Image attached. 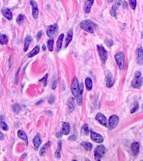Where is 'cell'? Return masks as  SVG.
<instances>
[{"instance_id":"cell-19","label":"cell","mask_w":143,"mask_h":161,"mask_svg":"<svg viewBox=\"0 0 143 161\" xmlns=\"http://www.w3.org/2000/svg\"><path fill=\"white\" fill-rule=\"evenodd\" d=\"M131 149L134 156H137L139 152V145L138 142H134L131 144Z\"/></svg>"},{"instance_id":"cell-5","label":"cell","mask_w":143,"mask_h":161,"mask_svg":"<svg viewBox=\"0 0 143 161\" xmlns=\"http://www.w3.org/2000/svg\"><path fill=\"white\" fill-rule=\"evenodd\" d=\"M97 49L101 61L103 64H105L108 56V51L106 50L103 46L100 45H97Z\"/></svg>"},{"instance_id":"cell-44","label":"cell","mask_w":143,"mask_h":161,"mask_svg":"<svg viewBox=\"0 0 143 161\" xmlns=\"http://www.w3.org/2000/svg\"><path fill=\"white\" fill-rule=\"evenodd\" d=\"M69 140H72V141H75L76 140V136L75 135H71L69 138Z\"/></svg>"},{"instance_id":"cell-47","label":"cell","mask_w":143,"mask_h":161,"mask_svg":"<svg viewBox=\"0 0 143 161\" xmlns=\"http://www.w3.org/2000/svg\"><path fill=\"white\" fill-rule=\"evenodd\" d=\"M4 138V135L0 132V140H3Z\"/></svg>"},{"instance_id":"cell-3","label":"cell","mask_w":143,"mask_h":161,"mask_svg":"<svg viewBox=\"0 0 143 161\" xmlns=\"http://www.w3.org/2000/svg\"><path fill=\"white\" fill-rule=\"evenodd\" d=\"M106 149L104 145H100L95 148L94 151V157L96 161H100L106 153Z\"/></svg>"},{"instance_id":"cell-33","label":"cell","mask_w":143,"mask_h":161,"mask_svg":"<svg viewBox=\"0 0 143 161\" xmlns=\"http://www.w3.org/2000/svg\"><path fill=\"white\" fill-rule=\"evenodd\" d=\"M25 21V17L23 14H20L16 19V22L18 25H21Z\"/></svg>"},{"instance_id":"cell-27","label":"cell","mask_w":143,"mask_h":161,"mask_svg":"<svg viewBox=\"0 0 143 161\" xmlns=\"http://www.w3.org/2000/svg\"><path fill=\"white\" fill-rule=\"evenodd\" d=\"M32 41V38L30 35H28L26 37L24 40V51H26L28 50L30 45Z\"/></svg>"},{"instance_id":"cell-4","label":"cell","mask_w":143,"mask_h":161,"mask_svg":"<svg viewBox=\"0 0 143 161\" xmlns=\"http://www.w3.org/2000/svg\"><path fill=\"white\" fill-rule=\"evenodd\" d=\"M70 131V124L67 122H63L61 125L60 130L56 133V136L57 138L62 137L63 135H67L69 134Z\"/></svg>"},{"instance_id":"cell-17","label":"cell","mask_w":143,"mask_h":161,"mask_svg":"<svg viewBox=\"0 0 143 161\" xmlns=\"http://www.w3.org/2000/svg\"><path fill=\"white\" fill-rule=\"evenodd\" d=\"M41 143H42V141L40 138V135L39 134H37L34 138L33 140V143L34 145V149L36 151L38 150Z\"/></svg>"},{"instance_id":"cell-13","label":"cell","mask_w":143,"mask_h":161,"mask_svg":"<svg viewBox=\"0 0 143 161\" xmlns=\"http://www.w3.org/2000/svg\"><path fill=\"white\" fill-rule=\"evenodd\" d=\"M122 0H116L115 4L113 5L110 10V14L113 17H116V11L119 7L121 5Z\"/></svg>"},{"instance_id":"cell-1","label":"cell","mask_w":143,"mask_h":161,"mask_svg":"<svg viewBox=\"0 0 143 161\" xmlns=\"http://www.w3.org/2000/svg\"><path fill=\"white\" fill-rule=\"evenodd\" d=\"M80 26L82 30L91 34H94L95 30L97 27V25L96 24L88 20L82 21Z\"/></svg>"},{"instance_id":"cell-52","label":"cell","mask_w":143,"mask_h":161,"mask_svg":"<svg viewBox=\"0 0 143 161\" xmlns=\"http://www.w3.org/2000/svg\"><path fill=\"white\" fill-rule=\"evenodd\" d=\"M142 108H143V104H142Z\"/></svg>"},{"instance_id":"cell-2","label":"cell","mask_w":143,"mask_h":161,"mask_svg":"<svg viewBox=\"0 0 143 161\" xmlns=\"http://www.w3.org/2000/svg\"><path fill=\"white\" fill-rule=\"evenodd\" d=\"M143 84V77L139 71H136L132 82V86L135 89H139Z\"/></svg>"},{"instance_id":"cell-20","label":"cell","mask_w":143,"mask_h":161,"mask_svg":"<svg viewBox=\"0 0 143 161\" xmlns=\"http://www.w3.org/2000/svg\"><path fill=\"white\" fill-rule=\"evenodd\" d=\"M64 38V34L62 33L59 35L56 43V50L57 52H59L62 48V43Z\"/></svg>"},{"instance_id":"cell-30","label":"cell","mask_w":143,"mask_h":161,"mask_svg":"<svg viewBox=\"0 0 143 161\" xmlns=\"http://www.w3.org/2000/svg\"><path fill=\"white\" fill-rule=\"evenodd\" d=\"M54 39L52 37L50 38L49 40H48L47 41V46L48 48V50L51 52L53 51V47H54Z\"/></svg>"},{"instance_id":"cell-10","label":"cell","mask_w":143,"mask_h":161,"mask_svg":"<svg viewBox=\"0 0 143 161\" xmlns=\"http://www.w3.org/2000/svg\"><path fill=\"white\" fill-rule=\"evenodd\" d=\"M95 120L98 121L101 125L107 128L108 127V121L106 116L101 112H98L95 117Z\"/></svg>"},{"instance_id":"cell-38","label":"cell","mask_w":143,"mask_h":161,"mask_svg":"<svg viewBox=\"0 0 143 161\" xmlns=\"http://www.w3.org/2000/svg\"><path fill=\"white\" fill-rule=\"evenodd\" d=\"M13 109L14 112H15L16 114H19V106L18 104H15L13 105Z\"/></svg>"},{"instance_id":"cell-50","label":"cell","mask_w":143,"mask_h":161,"mask_svg":"<svg viewBox=\"0 0 143 161\" xmlns=\"http://www.w3.org/2000/svg\"><path fill=\"white\" fill-rule=\"evenodd\" d=\"M10 67L11 66V58H9V66H10Z\"/></svg>"},{"instance_id":"cell-9","label":"cell","mask_w":143,"mask_h":161,"mask_svg":"<svg viewBox=\"0 0 143 161\" xmlns=\"http://www.w3.org/2000/svg\"><path fill=\"white\" fill-rule=\"evenodd\" d=\"M115 59L120 70H122L124 67V53L123 51H119L115 56Z\"/></svg>"},{"instance_id":"cell-8","label":"cell","mask_w":143,"mask_h":161,"mask_svg":"<svg viewBox=\"0 0 143 161\" xmlns=\"http://www.w3.org/2000/svg\"><path fill=\"white\" fill-rule=\"evenodd\" d=\"M119 117L115 115L111 116L109 118L108 128L109 130H113L119 124Z\"/></svg>"},{"instance_id":"cell-34","label":"cell","mask_w":143,"mask_h":161,"mask_svg":"<svg viewBox=\"0 0 143 161\" xmlns=\"http://www.w3.org/2000/svg\"><path fill=\"white\" fill-rule=\"evenodd\" d=\"M7 36L5 34L0 33V44L4 45L6 43Z\"/></svg>"},{"instance_id":"cell-21","label":"cell","mask_w":143,"mask_h":161,"mask_svg":"<svg viewBox=\"0 0 143 161\" xmlns=\"http://www.w3.org/2000/svg\"><path fill=\"white\" fill-rule=\"evenodd\" d=\"M73 37V30L71 28L69 30L67 33V35L66 36V43L65 45V47H67L69 46L70 42L72 41Z\"/></svg>"},{"instance_id":"cell-31","label":"cell","mask_w":143,"mask_h":161,"mask_svg":"<svg viewBox=\"0 0 143 161\" xmlns=\"http://www.w3.org/2000/svg\"><path fill=\"white\" fill-rule=\"evenodd\" d=\"M68 106L69 108L68 112H69V114H70L75 109L74 101L72 98L70 99V100L69 101Z\"/></svg>"},{"instance_id":"cell-14","label":"cell","mask_w":143,"mask_h":161,"mask_svg":"<svg viewBox=\"0 0 143 161\" xmlns=\"http://www.w3.org/2000/svg\"><path fill=\"white\" fill-rule=\"evenodd\" d=\"M137 62L138 64L143 66V49L139 48L137 50Z\"/></svg>"},{"instance_id":"cell-39","label":"cell","mask_w":143,"mask_h":161,"mask_svg":"<svg viewBox=\"0 0 143 161\" xmlns=\"http://www.w3.org/2000/svg\"><path fill=\"white\" fill-rule=\"evenodd\" d=\"M105 43L108 48H111L112 47L114 44V42L111 40L106 39V40H105Z\"/></svg>"},{"instance_id":"cell-32","label":"cell","mask_w":143,"mask_h":161,"mask_svg":"<svg viewBox=\"0 0 143 161\" xmlns=\"http://www.w3.org/2000/svg\"><path fill=\"white\" fill-rule=\"evenodd\" d=\"M89 130L88 126L87 124H84L82 127L81 132L85 135H88L89 133Z\"/></svg>"},{"instance_id":"cell-35","label":"cell","mask_w":143,"mask_h":161,"mask_svg":"<svg viewBox=\"0 0 143 161\" xmlns=\"http://www.w3.org/2000/svg\"><path fill=\"white\" fill-rule=\"evenodd\" d=\"M47 147V143H46V144H44V145H42V146L41 147L39 151V155L40 156H43L45 154V153H46Z\"/></svg>"},{"instance_id":"cell-41","label":"cell","mask_w":143,"mask_h":161,"mask_svg":"<svg viewBox=\"0 0 143 161\" xmlns=\"http://www.w3.org/2000/svg\"><path fill=\"white\" fill-rule=\"evenodd\" d=\"M48 103L50 105H52L54 103V97L52 95H51L50 96H49V98L48 99Z\"/></svg>"},{"instance_id":"cell-6","label":"cell","mask_w":143,"mask_h":161,"mask_svg":"<svg viewBox=\"0 0 143 161\" xmlns=\"http://www.w3.org/2000/svg\"><path fill=\"white\" fill-rule=\"evenodd\" d=\"M79 89V83L78 79L77 77H75L73 79H72V82L71 83L70 89H71V92L75 98H77Z\"/></svg>"},{"instance_id":"cell-15","label":"cell","mask_w":143,"mask_h":161,"mask_svg":"<svg viewBox=\"0 0 143 161\" xmlns=\"http://www.w3.org/2000/svg\"><path fill=\"white\" fill-rule=\"evenodd\" d=\"M30 4L32 6L33 17L36 19L37 18L39 15V10L38 8L37 5L34 0H31L30 2Z\"/></svg>"},{"instance_id":"cell-25","label":"cell","mask_w":143,"mask_h":161,"mask_svg":"<svg viewBox=\"0 0 143 161\" xmlns=\"http://www.w3.org/2000/svg\"><path fill=\"white\" fill-rule=\"evenodd\" d=\"M114 83V79L112 74L110 73L107 76V82H106V86L108 88H111L112 87Z\"/></svg>"},{"instance_id":"cell-29","label":"cell","mask_w":143,"mask_h":161,"mask_svg":"<svg viewBox=\"0 0 143 161\" xmlns=\"http://www.w3.org/2000/svg\"><path fill=\"white\" fill-rule=\"evenodd\" d=\"M85 85L87 90L88 91H90L93 89V82L90 78L88 77L86 79Z\"/></svg>"},{"instance_id":"cell-46","label":"cell","mask_w":143,"mask_h":161,"mask_svg":"<svg viewBox=\"0 0 143 161\" xmlns=\"http://www.w3.org/2000/svg\"><path fill=\"white\" fill-rule=\"evenodd\" d=\"M127 7H128V4H127V2H126V1H124V2L123 3V8H124V9H126L127 8Z\"/></svg>"},{"instance_id":"cell-51","label":"cell","mask_w":143,"mask_h":161,"mask_svg":"<svg viewBox=\"0 0 143 161\" xmlns=\"http://www.w3.org/2000/svg\"><path fill=\"white\" fill-rule=\"evenodd\" d=\"M113 1H114V0H108V3H111V2H113Z\"/></svg>"},{"instance_id":"cell-42","label":"cell","mask_w":143,"mask_h":161,"mask_svg":"<svg viewBox=\"0 0 143 161\" xmlns=\"http://www.w3.org/2000/svg\"><path fill=\"white\" fill-rule=\"evenodd\" d=\"M43 34V30H41L39 31L36 35V38L37 41H39L40 40V38H41Z\"/></svg>"},{"instance_id":"cell-18","label":"cell","mask_w":143,"mask_h":161,"mask_svg":"<svg viewBox=\"0 0 143 161\" xmlns=\"http://www.w3.org/2000/svg\"><path fill=\"white\" fill-rule=\"evenodd\" d=\"M95 0H85L84 10L85 13L88 14L91 11V8L92 7Z\"/></svg>"},{"instance_id":"cell-16","label":"cell","mask_w":143,"mask_h":161,"mask_svg":"<svg viewBox=\"0 0 143 161\" xmlns=\"http://www.w3.org/2000/svg\"><path fill=\"white\" fill-rule=\"evenodd\" d=\"M2 14L5 18L9 20L13 19V15L11 11L9 8H4L2 9Z\"/></svg>"},{"instance_id":"cell-37","label":"cell","mask_w":143,"mask_h":161,"mask_svg":"<svg viewBox=\"0 0 143 161\" xmlns=\"http://www.w3.org/2000/svg\"><path fill=\"white\" fill-rule=\"evenodd\" d=\"M48 77V74H46L44 76V77H43L41 79L39 80V82H41L44 85V86L46 87L47 85V78Z\"/></svg>"},{"instance_id":"cell-12","label":"cell","mask_w":143,"mask_h":161,"mask_svg":"<svg viewBox=\"0 0 143 161\" xmlns=\"http://www.w3.org/2000/svg\"><path fill=\"white\" fill-rule=\"evenodd\" d=\"M84 86L83 83H81L79 86L78 92L77 96V105L81 106L82 105L83 95L84 91Z\"/></svg>"},{"instance_id":"cell-22","label":"cell","mask_w":143,"mask_h":161,"mask_svg":"<svg viewBox=\"0 0 143 161\" xmlns=\"http://www.w3.org/2000/svg\"><path fill=\"white\" fill-rule=\"evenodd\" d=\"M62 140H59L57 143V148L54 153V156L56 158H61V151L62 150Z\"/></svg>"},{"instance_id":"cell-36","label":"cell","mask_w":143,"mask_h":161,"mask_svg":"<svg viewBox=\"0 0 143 161\" xmlns=\"http://www.w3.org/2000/svg\"><path fill=\"white\" fill-rule=\"evenodd\" d=\"M129 2L131 7L132 9L134 10L137 7V0H129Z\"/></svg>"},{"instance_id":"cell-43","label":"cell","mask_w":143,"mask_h":161,"mask_svg":"<svg viewBox=\"0 0 143 161\" xmlns=\"http://www.w3.org/2000/svg\"><path fill=\"white\" fill-rule=\"evenodd\" d=\"M57 78H54V81H53L52 86V89L53 90L55 89L56 87H57Z\"/></svg>"},{"instance_id":"cell-40","label":"cell","mask_w":143,"mask_h":161,"mask_svg":"<svg viewBox=\"0 0 143 161\" xmlns=\"http://www.w3.org/2000/svg\"><path fill=\"white\" fill-rule=\"evenodd\" d=\"M134 105H135V106H134V107L131 110V113H132V114L135 113V112H137V111L138 110V109H139V104H138V103L137 102H136L135 103Z\"/></svg>"},{"instance_id":"cell-28","label":"cell","mask_w":143,"mask_h":161,"mask_svg":"<svg viewBox=\"0 0 143 161\" xmlns=\"http://www.w3.org/2000/svg\"><path fill=\"white\" fill-rule=\"evenodd\" d=\"M80 145L83 146L85 149L88 151H91L93 148V145L92 143L88 142H83L80 143Z\"/></svg>"},{"instance_id":"cell-49","label":"cell","mask_w":143,"mask_h":161,"mask_svg":"<svg viewBox=\"0 0 143 161\" xmlns=\"http://www.w3.org/2000/svg\"><path fill=\"white\" fill-rule=\"evenodd\" d=\"M42 49H43V51H46V46H45V44L43 45Z\"/></svg>"},{"instance_id":"cell-23","label":"cell","mask_w":143,"mask_h":161,"mask_svg":"<svg viewBox=\"0 0 143 161\" xmlns=\"http://www.w3.org/2000/svg\"><path fill=\"white\" fill-rule=\"evenodd\" d=\"M17 135L18 137L21 138V139H22L25 142L26 145H28V138H27V135L24 131L22 130H18L17 132Z\"/></svg>"},{"instance_id":"cell-11","label":"cell","mask_w":143,"mask_h":161,"mask_svg":"<svg viewBox=\"0 0 143 161\" xmlns=\"http://www.w3.org/2000/svg\"><path fill=\"white\" fill-rule=\"evenodd\" d=\"M90 133H91V138L93 141L99 143H101L103 142L104 141L103 137L100 134H98L93 131V129H90Z\"/></svg>"},{"instance_id":"cell-7","label":"cell","mask_w":143,"mask_h":161,"mask_svg":"<svg viewBox=\"0 0 143 161\" xmlns=\"http://www.w3.org/2000/svg\"><path fill=\"white\" fill-rule=\"evenodd\" d=\"M59 27L57 23H54L52 25L48 26L46 29V34L49 38L52 37L58 33Z\"/></svg>"},{"instance_id":"cell-48","label":"cell","mask_w":143,"mask_h":161,"mask_svg":"<svg viewBox=\"0 0 143 161\" xmlns=\"http://www.w3.org/2000/svg\"><path fill=\"white\" fill-rule=\"evenodd\" d=\"M43 101H44V100H43V99H41V100H39V101H38V102H36V105H39V104H41L42 103Z\"/></svg>"},{"instance_id":"cell-26","label":"cell","mask_w":143,"mask_h":161,"mask_svg":"<svg viewBox=\"0 0 143 161\" xmlns=\"http://www.w3.org/2000/svg\"><path fill=\"white\" fill-rule=\"evenodd\" d=\"M40 50V46L39 45L36 46L32 51L28 53V57L29 58H32L38 54Z\"/></svg>"},{"instance_id":"cell-45","label":"cell","mask_w":143,"mask_h":161,"mask_svg":"<svg viewBox=\"0 0 143 161\" xmlns=\"http://www.w3.org/2000/svg\"><path fill=\"white\" fill-rule=\"evenodd\" d=\"M45 113L46 115H47L50 116H52L53 115V113L52 112V111L51 110H48L46 112H45Z\"/></svg>"},{"instance_id":"cell-24","label":"cell","mask_w":143,"mask_h":161,"mask_svg":"<svg viewBox=\"0 0 143 161\" xmlns=\"http://www.w3.org/2000/svg\"><path fill=\"white\" fill-rule=\"evenodd\" d=\"M0 127L5 131H8L9 127L5 122V119L3 114L0 115Z\"/></svg>"}]
</instances>
